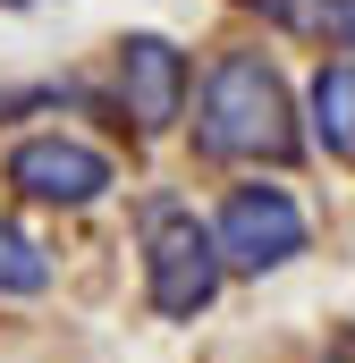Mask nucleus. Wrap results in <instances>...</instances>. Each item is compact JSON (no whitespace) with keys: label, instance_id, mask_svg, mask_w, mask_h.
<instances>
[{"label":"nucleus","instance_id":"nucleus-1","mask_svg":"<svg viewBox=\"0 0 355 363\" xmlns=\"http://www.w3.org/2000/svg\"><path fill=\"white\" fill-rule=\"evenodd\" d=\"M305 127L271 51H220L203 68V101H195V152L212 161H296Z\"/></svg>","mask_w":355,"mask_h":363},{"label":"nucleus","instance_id":"nucleus-2","mask_svg":"<svg viewBox=\"0 0 355 363\" xmlns=\"http://www.w3.org/2000/svg\"><path fill=\"white\" fill-rule=\"evenodd\" d=\"M136 237H144V296H153V313L161 321L212 313V296L229 279L220 271V245H212V220L195 203H178V194H144Z\"/></svg>","mask_w":355,"mask_h":363},{"label":"nucleus","instance_id":"nucleus-3","mask_svg":"<svg viewBox=\"0 0 355 363\" xmlns=\"http://www.w3.org/2000/svg\"><path fill=\"white\" fill-rule=\"evenodd\" d=\"M212 245H220V271L263 279V271H288L313 245V220H305V203L288 186L246 178V186H229V203L212 211Z\"/></svg>","mask_w":355,"mask_h":363},{"label":"nucleus","instance_id":"nucleus-4","mask_svg":"<svg viewBox=\"0 0 355 363\" xmlns=\"http://www.w3.org/2000/svg\"><path fill=\"white\" fill-rule=\"evenodd\" d=\"M0 178L17 186L26 203H51V211H85V203H102L110 186H119V169H110V152L102 144H85V135H17L9 144V161H0Z\"/></svg>","mask_w":355,"mask_h":363},{"label":"nucleus","instance_id":"nucleus-5","mask_svg":"<svg viewBox=\"0 0 355 363\" xmlns=\"http://www.w3.org/2000/svg\"><path fill=\"white\" fill-rule=\"evenodd\" d=\"M110 68H119V110L136 118V135H170L186 118V51L170 34H119Z\"/></svg>","mask_w":355,"mask_h":363},{"label":"nucleus","instance_id":"nucleus-6","mask_svg":"<svg viewBox=\"0 0 355 363\" xmlns=\"http://www.w3.org/2000/svg\"><path fill=\"white\" fill-rule=\"evenodd\" d=\"M305 110H313V144L330 161H355V60H322Z\"/></svg>","mask_w":355,"mask_h":363},{"label":"nucleus","instance_id":"nucleus-7","mask_svg":"<svg viewBox=\"0 0 355 363\" xmlns=\"http://www.w3.org/2000/svg\"><path fill=\"white\" fill-rule=\"evenodd\" d=\"M51 287V254L0 211V304H17V296H43Z\"/></svg>","mask_w":355,"mask_h":363},{"label":"nucleus","instance_id":"nucleus-8","mask_svg":"<svg viewBox=\"0 0 355 363\" xmlns=\"http://www.w3.org/2000/svg\"><path fill=\"white\" fill-rule=\"evenodd\" d=\"M263 26H279V34H313L322 43V26H330V0H246Z\"/></svg>","mask_w":355,"mask_h":363},{"label":"nucleus","instance_id":"nucleus-9","mask_svg":"<svg viewBox=\"0 0 355 363\" xmlns=\"http://www.w3.org/2000/svg\"><path fill=\"white\" fill-rule=\"evenodd\" d=\"M322 43H339L355 60V0H330V26H322Z\"/></svg>","mask_w":355,"mask_h":363},{"label":"nucleus","instance_id":"nucleus-10","mask_svg":"<svg viewBox=\"0 0 355 363\" xmlns=\"http://www.w3.org/2000/svg\"><path fill=\"white\" fill-rule=\"evenodd\" d=\"M322 363H355V321H347V330H330V347H322Z\"/></svg>","mask_w":355,"mask_h":363},{"label":"nucleus","instance_id":"nucleus-11","mask_svg":"<svg viewBox=\"0 0 355 363\" xmlns=\"http://www.w3.org/2000/svg\"><path fill=\"white\" fill-rule=\"evenodd\" d=\"M0 9H26V0H0Z\"/></svg>","mask_w":355,"mask_h":363}]
</instances>
